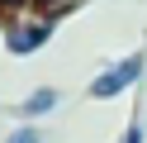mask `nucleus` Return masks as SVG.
I'll list each match as a JSON object with an SVG mask.
<instances>
[{"label":"nucleus","mask_w":147,"mask_h":143,"mask_svg":"<svg viewBox=\"0 0 147 143\" xmlns=\"http://www.w3.org/2000/svg\"><path fill=\"white\" fill-rule=\"evenodd\" d=\"M57 34V14L43 5L24 10V14H10L5 19V53L10 57H33L48 48V38Z\"/></svg>","instance_id":"1"},{"label":"nucleus","mask_w":147,"mask_h":143,"mask_svg":"<svg viewBox=\"0 0 147 143\" xmlns=\"http://www.w3.org/2000/svg\"><path fill=\"white\" fill-rule=\"evenodd\" d=\"M142 72H147V53H128V57H119V62H109L100 76H90V100H119L123 91H133L138 81H142Z\"/></svg>","instance_id":"2"},{"label":"nucleus","mask_w":147,"mask_h":143,"mask_svg":"<svg viewBox=\"0 0 147 143\" xmlns=\"http://www.w3.org/2000/svg\"><path fill=\"white\" fill-rule=\"evenodd\" d=\"M57 105H62V91H57V86H38V91H29V95H24L19 114H24V119H48Z\"/></svg>","instance_id":"3"},{"label":"nucleus","mask_w":147,"mask_h":143,"mask_svg":"<svg viewBox=\"0 0 147 143\" xmlns=\"http://www.w3.org/2000/svg\"><path fill=\"white\" fill-rule=\"evenodd\" d=\"M5 143H43V129L33 119H24V124H14V129L5 133Z\"/></svg>","instance_id":"4"},{"label":"nucleus","mask_w":147,"mask_h":143,"mask_svg":"<svg viewBox=\"0 0 147 143\" xmlns=\"http://www.w3.org/2000/svg\"><path fill=\"white\" fill-rule=\"evenodd\" d=\"M33 5H38V0H0V24H5L10 14H24V10H33Z\"/></svg>","instance_id":"5"},{"label":"nucleus","mask_w":147,"mask_h":143,"mask_svg":"<svg viewBox=\"0 0 147 143\" xmlns=\"http://www.w3.org/2000/svg\"><path fill=\"white\" fill-rule=\"evenodd\" d=\"M119 143H147V133H142V124H128V129H123V138H119Z\"/></svg>","instance_id":"6"}]
</instances>
